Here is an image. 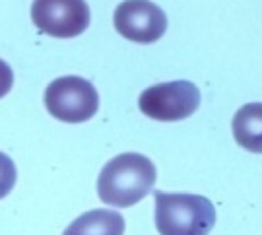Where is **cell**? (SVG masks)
<instances>
[{"instance_id": "cell-1", "label": "cell", "mask_w": 262, "mask_h": 235, "mask_svg": "<svg viewBox=\"0 0 262 235\" xmlns=\"http://www.w3.org/2000/svg\"><path fill=\"white\" fill-rule=\"evenodd\" d=\"M156 165L142 154H119L105 165L97 179V195L105 204L130 208L156 185Z\"/></svg>"}, {"instance_id": "cell-2", "label": "cell", "mask_w": 262, "mask_h": 235, "mask_svg": "<svg viewBox=\"0 0 262 235\" xmlns=\"http://www.w3.org/2000/svg\"><path fill=\"white\" fill-rule=\"evenodd\" d=\"M156 227L159 235H208L215 226V208L202 195H156Z\"/></svg>"}, {"instance_id": "cell-3", "label": "cell", "mask_w": 262, "mask_h": 235, "mask_svg": "<svg viewBox=\"0 0 262 235\" xmlns=\"http://www.w3.org/2000/svg\"><path fill=\"white\" fill-rule=\"evenodd\" d=\"M45 107L49 115L62 122H85L99 109V95L92 82L80 76L56 78L45 90Z\"/></svg>"}, {"instance_id": "cell-4", "label": "cell", "mask_w": 262, "mask_h": 235, "mask_svg": "<svg viewBox=\"0 0 262 235\" xmlns=\"http://www.w3.org/2000/svg\"><path fill=\"white\" fill-rule=\"evenodd\" d=\"M200 92L192 82L177 80L146 88L138 97V107L146 117L159 122H177L196 113Z\"/></svg>"}, {"instance_id": "cell-5", "label": "cell", "mask_w": 262, "mask_h": 235, "mask_svg": "<svg viewBox=\"0 0 262 235\" xmlns=\"http://www.w3.org/2000/svg\"><path fill=\"white\" fill-rule=\"evenodd\" d=\"M31 19L51 37L72 39L90 26V6L85 0H33Z\"/></svg>"}, {"instance_id": "cell-6", "label": "cell", "mask_w": 262, "mask_h": 235, "mask_svg": "<svg viewBox=\"0 0 262 235\" xmlns=\"http://www.w3.org/2000/svg\"><path fill=\"white\" fill-rule=\"evenodd\" d=\"M113 24L124 39L150 45L163 37L167 29V16L150 0H124L115 10Z\"/></svg>"}, {"instance_id": "cell-7", "label": "cell", "mask_w": 262, "mask_h": 235, "mask_svg": "<svg viewBox=\"0 0 262 235\" xmlns=\"http://www.w3.org/2000/svg\"><path fill=\"white\" fill-rule=\"evenodd\" d=\"M233 138L247 152L262 154V103L243 105L233 117Z\"/></svg>"}, {"instance_id": "cell-8", "label": "cell", "mask_w": 262, "mask_h": 235, "mask_svg": "<svg viewBox=\"0 0 262 235\" xmlns=\"http://www.w3.org/2000/svg\"><path fill=\"white\" fill-rule=\"evenodd\" d=\"M62 235H124V218L115 210H92L76 218Z\"/></svg>"}, {"instance_id": "cell-9", "label": "cell", "mask_w": 262, "mask_h": 235, "mask_svg": "<svg viewBox=\"0 0 262 235\" xmlns=\"http://www.w3.org/2000/svg\"><path fill=\"white\" fill-rule=\"evenodd\" d=\"M16 179H18V171L12 158L0 152V198L10 195V190L16 185Z\"/></svg>"}, {"instance_id": "cell-10", "label": "cell", "mask_w": 262, "mask_h": 235, "mask_svg": "<svg viewBox=\"0 0 262 235\" xmlns=\"http://www.w3.org/2000/svg\"><path fill=\"white\" fill-rule=\"evenodd\" d=\"M14 86V72L4 60H0V99L8 94Z\"/></svg>"}]
</instances>
